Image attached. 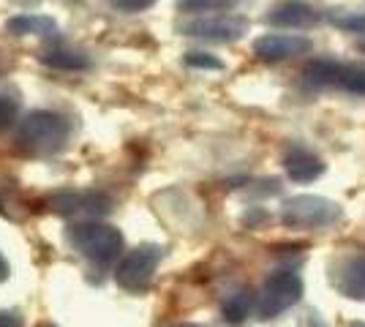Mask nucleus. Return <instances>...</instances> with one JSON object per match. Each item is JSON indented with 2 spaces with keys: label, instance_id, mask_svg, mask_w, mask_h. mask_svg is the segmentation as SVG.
<instances>
[{
  "label": "nucleus",
  "instance_id": "nucleus-1",
  "mask_svg": "<svg viewBox=\"0 0 365 327\" xmlns=\"http://www.w3.org/2000/svg\"><path fill=\"white\" fill-rule=\"evenodd\" d=\"M68 137H71L68 120L58 112H52V109H33L19 120V128H16L19 147L33 153V156H55V153H61Z\"/></svg>",
  "mask_w": 365,
  "mask_h": 327
},
{
  "label": "nucleus",
  "instance_id": "nucleus-2",
  "mask_svg": "<svg viewBox=\"0 0 365 327\" xmlns=\"http://www.w3.org/2000/svg\"><path fill=\"white\" fill-rule=\"evenodd\" d=\"M66 234H68V243L74 246V251H79L96 267H109L123 254L120 229L109 227V224H101L96 218L74 221Z\"/></svg>",
  "mask_w": 365,
  "mask_h": 327
},
{
  "label": "nucleus",
  "instance_id": "nucleus-3",
  "mask_svg": "<svg viewBox=\"0 0 365 327\" xmlns=\"http://www.w3.org/2000/svg\"><path fill=\"white\" fill-rule=\"evenodd\" d=\"M161 256H164V249L153 246V243H145V246H137L134 251H128L120 259L118 270H115L118 286L131 292V295L148 292L153 284V276L161 265Z\"/></svg>",
  "mask_w": 365,
  "mask_h": 327
},
{
  "label": "nucleus",
  "instance_id": "nucleus-4",
  "mask_svg": "<svg viewBox=\"0 0 365 327\" xmlns=\"http://www.w3.org/2000/svg\"><path fill=\"white\" fill-rule=\"evenodd\" d=\"M338 218H341V207L314 194L292 197L281 207V221L289 229H324V227H333Z\"/></svg>",
  "mask_w": 365,
  "mask_h": 327
},
{
  "label": "nucleus",
  "instance_id": "nucleus-5",
  "mask_svg": "<svg viewBox=\"0 0 365 327\" xmlns=\"http://www.w3.org/2000/svg\"><path fill=\"white\" fill-rule=\"evenodd\" d=\"M303 297V281L292 270H275L264 281L262 292L257 297V316L259 319H275L278 313L289 311L292 306Z\"/></svg>",
  "mask_w": 365,
  "mask_h": 327
},
{
  "label": "nucleus",
  "instance_id": "nucleus-6",
  "mask_svg": "<svg viewBox=\"0 0 365 327\" xmlns=\"http://www.w3.org/2000/svg\"><path fill=\"white\" fill-rule=\"evenodd\" d=\"M182 36L213 41V44H235L248 33V19L237 14H215V16H197L180 28Z\"/></svg>",
  "mask_w": 365,
  "mask_h": 327
},
{
  "label": "nucleus",
  "instance_id": "nucleus-7",
  "mask_svg": "<svg viewBox=\"0 0 365 327\" xmlns=\"http://www.w3.org/2000/svg\"><path fill=\"white\" fill-rule=\"evenodd\" d=\"M52 210L61 216H85L98 218L112 210V199L98 191H61L52 197Z\"/></svg>",
  "mask_w": 365,
  "mask_h": 327
},
{
  "label": "nucleus",
  "instance_id": "nucleus-8",
  "mask_svg": "<svg viewBox=\"0 0 365 327\" xmlns=\"http://www.w3.org/2000/svg\"><path fill=\"white\" fill-rule=\"evenodd\" d=\"M311 52V41L305 36H292V33H267L254 41V55L264 63H281Z\"/></svg>",
  "mask_w": 365,
  "mask_h": 327
},
{
  "label": "nucleus",
  "instance_id": "nucleus-9",
  "mask_svg": "<svg viewBox=\"0 0 365 327\" xmlns=\"http://www.w3.org/2000/svg\"><path fill=\"white\" fill-rule=\"evenodd\" d=\"M319 11L303 0H281L267 11V25L273 28H287V31H305L319 25Z\"/></svg>",
  "mask_w": 365,
  "mask_h": 327
},
{
  "label": "nucleus",
  "instance_id": "nucleus-10",
  "mask_svg": "<svg viewBox=\"0 0 365 327\" xmlns=\"http://www.w3.org/2000/svg\"><path fill=\"white\" fill-rule=\"evenodd\" d=\"M335 289L349 300H365V256L354 254L335 267Z\"/></svg>",
  "mask_w": 365,
  "mask_h": 327
},
{
  "label": "nucleus",
  "instance_id": "nucleus-11",
  "mask_svg": "<svg viewBox=\"0 0 365 327\" xmlns=\"http://www.w3.org/2000/svg\"><path fill=\"white\" fill-rule=\"evenodd\" d=\"M284 170L294 183H314L324 172V161L317 153L305 150V147H294L284 158Z\"/></svg>",
  "mask_w": 365,
  "mask_h": 327
},
{
  "label": "nucleus",
  "instance_id": "nucleus-12",
  "mask_svg": "<svg viewBox=\"0 0 365 327\" xmlns=\"http://www.w3.org/2000/svg\"><path fill=\"white\" fill-rule=\"evenodd\" d=\"M6 31L14 33V36H41V38H55L58 36V25L55 19L41 14H19L11 16L6 22Z\"/></svg>",
  "mask_w": 365,
  "mask_h": 327
},
{
  "label": "nucleus",
  "instance_id": "nucleus-13",
  "mask_svg": "<svg viewBox=\"0 0 365 327\" xmlns=\"http://www.w3.org/2000/svg\"><path fill=\"white\" fill-rule=\"evenodd\" d=\"M41 63L49 68H58V71H85V68H91V58L85 52L68 47H52L41 52Z\"/></svg>",
  "mask_w": 365,
  "mask_h": 327
},
{
  "label": "nucleus",
  "instance_id": "nucleus-14",
  "mask_svg": "<svg viewBox=\"0 0 365 327\" xmlns=\"http://www.w3.org/2000/svg\"><path fill=\"white\" fill-rule=\"evenodd\" d=\"M257 308V300H254V292L251 289H237L235 295L227 297V303H224V319H227L229 325H243L245 319H248V313Z\"/></svg>",
  "mask_w": 365,
  "mask_h": 327
},
{
  "label": "nucleus",
  "instance_id": "nucleus-15",
  "mask_svg": "<svg viewBox=\"0 0 365 327\" xmlns=\"http://www.w3.org/2000/svg\"><path fill=\"white\" fill-rule=\"evenodd\" d=\"M341 74H344V66L335 61H327V58L305 66V82L308 85H319V88H324V85H338Z\"/></svg>",
  "mask_w": 365,
  "mask_h": 327
},
{
  "label": "nucleus",
  "instance_id": "nucleus-16",
  "mask_svg": "<svg viewBox=\"0 0 365 327\" xmlns=\"http://www.w3.org/2000/svg\"><path fill=\"white\" fill-rule=\"evenodd\" d=\"M240 0H178V9L191 14H207V11H229Z\"/></svg>",
  "mask_w": 365,
  "mask_h": 327
},
{
  "label": "nucleus",
  "instance_id": "nucleus-17",
  "mask_svg": "<svg viewBox=\"0 0 365 327\" xmlns=\"http://www.w3.org/2000/svg\"><path fill=\"white\" fill-rule=\"evenodd\" d=\"M344 90L357 95H365V68L360 66H344V74H341V82H338Z\"/></svg>",
  "mask_w": 365,
  "mask_h": 327
},
{
  "label": "nucleus",
  "instance_id": "nucleus-18",
  "mask_svg": "<svg viewBox=\"0 0 365 327\" xmlns=\"http://www.w3.org/2000/svg\"><path fill=\"white\" fill-rule=\"evenodd\" d=\"M16 118H19V104H16V98H9V95L0 93V134H6V131L16 123Z\"/></svg>",
  "mask_w": 365,
  "mask_h": 327
},
{
  "label": "nucleus",
  "instance_id": "nucleus-19",
  "mask_svg": "<svg viewBox=\"0 0 365 327\" xmlns=\"http://www.w3.org/2000/svg\"><path fill=\"white\" fill-rule=\"evenodd\" d=\"M185 63L191 68H210V71H221L224 68V63L218 61V58H213V55H207V52H188Z\"/></svg>",
  "mask_w": 365,
  "mask_h": 327
},
{
  "label": "nucleus",
  "instance_id": "nucleus-20",
  "mask_svg": "<svg viewBox=\"0 0 365 327\" xmlns=\"http://www.w3.org/2000/svg\"><path fill=\"white\" fill-rule=\"evenodd\" d=\"M333 22L338 28H344V31H351V33H363L365 31V11L363 14H335Z\"/></svg>",
  "mask_w": 365,
  "mask_h": 327
},
{
  "label": "nucleus",
  "instance_id": "nucleus-21",
  "mask_svg": "<svg viewBox=\"0 0 365 327\" xmlns=\"http://www.w3.org/2000/svg\"><path fill=\"white\" fill-rule=\"evenodd\" d=\"M109 6H115L123 14H139L155 6V0H109Z\"/></svg>",
  "mask_w": 365,
  "mask_h": 327
},
{
  "label": "nucleus",
  "instance_id": "nucleus-22",
  "mask_svg": "<svg viewBox=\"0 0 365 327\" xmlns=\"http://www.w3.org/2000/svg\"><path fill=\"white\" fill-rule=\"evenodd\" d=\"M0 327H22V316L16 311H0Z\"/></svg>",
  "mask_w": 365,
  "mask_h": 327
},
{
  "label": "nucleus",
  "instance_id": "nucleus-23",
  "mask_svg": "<svg viewBox=\"0 0 365 327\" xmlns=\"http://www.w3.org/2000/svg\"><path fill=\"white\" fill-rule=\"evenodd\" d=\"M9 279V265H6V259L0 256V281H6Z\"/></svg>",
  "mask_w": 365,
  "mask_h": 327
},
{
  "label": "nucleus",
  "instance_id": "nucleus-24",
  "mask_svg": "<svg viewBox=\"0 0 365 327\" xmlns=\"http://www.w3.org/2000/svg\"><path fill=\"white\" fill-rule=\"evenodd\" d=\"M175 327H205V325H191V322H185V325H175Z\"/></svg>",
  "mask_w": 365,
  "mask_h": 327
},
{
  "label": "nucleus",
  "instance_id": "nucleus-25",
  "mask_svg": "<svg viewBox=\"0 0 365 327\" xmlns=\"http://www.w3.org/2000/svg\"><path fill=\"white\" fill-rule=\"evenodd\" d=\"M360 52H365V44H360Z\"/></svg>",
  "mask_w": 365,
  "mask_h": 327
},
{
  "label": "nucleus",
  "instance_id": "nucleus-26",
  "mask_svg": "<svg viewBox=\"0 0 365 327\" xmlns=\"http://www.w3.org/2000/svg\"><path fill=\"white\" fill-rule=\"evenodd\" d=\"M351 327H365V325H360V322H357V325H351Z\"/></svg>",
  "mask_w": 365,
  "mask_h": 327
},
{
  "label": "nucleus",
  "instance_id": "nucleus-27",
  "mask_svg": "<svg viewBox=\"0 0 365 327\" xmlns=\"http://www.w3.org/2000/svg\"><path fill=\"white\" fill-rule=\"evenodd\" d=\"M46 327H55V325H46Z\"/></svg>",
  "mask_w": 365,
  "mask_h": 327
}]
</instances>
